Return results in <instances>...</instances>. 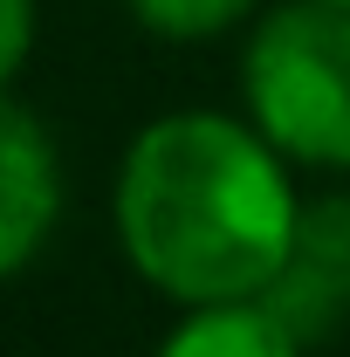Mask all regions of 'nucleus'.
<instances>
[{"label": "nucleus", "instance_id": "obj_8", "mask_svg": "<svg viewBox=\"0 0 350 357\" xmlns=\"http://www.w3.org/2000/svg\"><path fill=\"white\" fill-rule=\"evenodd\" d=\"M337 7H350V0H337Z\"/></svg>", "mask_w": 350, "mask_h": 357}, {"label": "nucleus", "instance_id": "obj_3", "mask_svg": "<svg viewBox=\"0 0 350 357\" xmlns=\"http://www.w3.org/2000/svg\"><path fill=\"white\" fill-rule=\"evenodd\" d=\"M261 303L303 344H323L330 330L350 323V192L309 199L296 213V241L275 268V282L261 289Z\"/></svg>", "mask_w": 350, "mask_h": 357}, {"label": "nucleus", "instance_id": "obj_4", "mask_svg": "<svg viewBox=\"0 0 350 357\" xmlns=\"http://www.w3.org/2000/svg\"><path fill=\"white\" fill-rule=\"evenodd\" d=\"M55 206H62L55 144L21 103L0 96V275L35 261V248L55 227Z\"/></svg>", "mask_w": 350, "mask_h": 357}, {"label": "nucleus", "instance_id": "obj_7", "mask_svg": "<svg viewBox=\"0 0 350 357\" xmlns=\"http://www.w3.org/2000/svg\"><path fill=\"white\" fill-rule=\"evenodd\" d=\"M28 42H35V0H0V89L28 62Z\"/></svg>", "mask_w": 350, "mask_h": 357}, {"label": "nucleus", "instance_id": "obj_5", "mask_svg": "<svg viewBox=\"0 0 350 357\" xmlns=\"http://www.w3.org/2000/svg\"><path fill=\"white\" fill-rule=\"evenodd\" d=\"M303 351H309L303 337L261 296H248V303H199L165 337L158 357H303Z\"/></svg>", "mask_w": 350, "mask_h": 357}, {"label": "nucleus", "instance_id": "obj_1", "mask_svg": "<svg viewBox=\"0 0 350 357\" xmlns=\"http://www.w3.org/2000/svg\"><path fill=\"white\" fill-rule=\"evenodd\" d=\"M296 213L303 199L282 178V151L220 110H172L124 151V255L185 310L261 296L296 241Z\"/></svg>", "mask_w": 350, "mask_h": 357}, {"label": "nucleus", "instance_id": "obj_6", "mask_svg": "<svg viewBox=\"0 0 350 357\" xmlns=\"http://www.w3.org/2000/svg\"><path fill=\"white\" fill-rule=\"evenodd\" d=\"M261 0H131L137 28L158 42H213L227 28H241Z\"/></svg>", "mask_w": 350, "mask_h": 357}, {"label": "nucleus", "instance_id": "obj_2", "mask_svg": "<svg viewBox=\"0 0 350 357\" xmlns=\"http://www.w3.org/2000/svg\"><path fill=\"white\" fill-rule=\"evenodd\" d=\"M241 89L254 131L282 158L350 172V7L289 0L261 14L241 62Z\"/></svg>", "mask_w": 350, "mask_h": 357}]
</instances>
